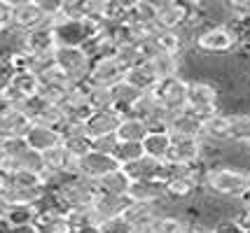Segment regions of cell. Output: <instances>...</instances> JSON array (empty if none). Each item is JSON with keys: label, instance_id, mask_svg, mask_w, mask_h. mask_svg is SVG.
I'll use <instances>...</instances> for the list:
<instances>
[{"label": "cell", "instance_id": "1", "mask_svg": "<svg viewBox=\"0 0 250 233\" xmlns=\"http://www.w3.org/2000/svg\"><path fill=\"white\" fill-rule=\"evenodd\" d=\"M204 187L213 196L241 200L250 189V173L229 166H210V170L206 173V179H204Z\"/></svg>", "mask_w": 250, "mask_h": 233}, {"label": "cell", "instance_id": "2", "mask_svg": "<svg viewBox=\"0 0 250 233\" xmlns=\"http://www.w3.org/2000/svg\"><path fill=\"white\" fill-rule=\"evenodd\" d=\"M101 23L103 21H84V19L56 17L54 21L49 23V28H52L56 47H80L82 49L94 35H98Z\"/></svg>", "mask_w": 250, "mask_h": 233}, {"label": "cell", "instance_id": "3", "mask_svg": "<svg viewBox=\"0 0 250 233\" xmlns=\"http://www.w3.org/2000/svg\"><path fill=\"white\" fill-rule=\"evenodd\" d=\"M56 196L65 212H82L91 208V203L96 198V187H94V182L75 175L56 191Z\"/></svg>", "mask_w": 250, "mask_h": 233}, {"label": "cell", "instance_id": "4", "mask_svg": "<svg viewBox=\"0 0 250 233\" xmlns=\"http://www.w3.org/2000/svg\"><path fill=\"white\" fill-rule=\"evenodd\" d=\"M152 96L157 98L159 108L166 114H180V112L187 110V79L185 77L162 79L152 89Z\"/></svg>", "mask_w": 250, "mask_h": 233}, {"label": "cell", "instance_id": "5", "mask_svg": "<svg viewBox=\"0 0 250 233\" xmlns=\"http://www.w3.org/2000/svg\"><path fill=\"white\" fill-rule=\"evenodd\" d=\"M54 66L63 72L73 84L84 82L91 68V58L80 47H56L54 49Z\"/></svg>", "mask_w": 250, "mask_h": 233}, {"label": "cell", "instance_id": "6", "mask_svg": "<svg viewBox=\"0 0 250 233\" xmlns=\"http://www.w3.org/2000/svg\"><path fill=\"white\" fill-rule=\"evenodd\" d=\"M194 47L204 54H229L239 47L236 35L229 31V26H210L206 31L194 35Z\"/></svg>", "mask_w": 250, "mask_h": 233}, {"label": "cell", "instance_id": "7", "mask_svg": "<svg viewBox=\"0 0 250 233\" xmlns=\"http://www.w3.org/2000/svg\"><path fill=\"white\" fill-rule=\"evenodd\" d=\"M44 26H49V21L44 19L38 0H23V2L12 0V31L14 33L26 35L31 31L44 28Z\"/></svg>", "mask_w": 250, "mask_h": 233}, {"label": "cell", "instance_id": "8", "mask_svg": "<svg viewBox=\"0 0 250 233\" xmlns=\"http://www.w3.org/2000/svg\"><path fill=\"white\" fill-rule=\"evenodd\" d=\"M126 70L115 56H105V58H96L91 61L87 75V84L89 87H101V89H112L115 84L124 82Z\"/></svg>", "mask_w": 250, "mask_h": 233}, {"label": "cell", "instance_id": "9", "mask_svg": "<svg viewBox=\"0 0 250 233\" xmlns=\"http://www.w3.org/2000/svg\"><path fill=\"white\" fill-rule=\"evenodd\" d=\"M201 159V140L185 138V135H171V147L164 156V163L173 166H192Z\"/></svg>", "mask_w": 250, "mask_h": 233}, {"label": "cell", "instance_id": "10", "mask_svg": "<svg viewBox=\"0 0 250 233\" xmlns=\"http://www.w3.org/2000/svg\"><path fill=\"white\" fill-rule=\"evenodd\" d=\"M120 168L122 166L115 161L112 154H101V152H94V149H91L87 156H82V159L77 161V175L89 179V182H96V179L105 178V175L120 170Z\"/></svg>", "mask_w": 250, "mask_h": 233}, {"label": "cell", "instance_id": "11", "mask_svg": "<svg viewBox=\"0 0 250 233\" xmlns=\"http://www.w3.org/2000/svg\"><path fill=\"white\" fill-rule=\"evenodd\" d=\"M189 14V2H178V0H166L157 2V17L154 26L162 31H180Z\"/></svg>", "mask_w": 250, "mask_h": 233}, {"label": "cell", "instance_id": "12", "mask_svg": "<svg viewBox=\"0 0 250 233\" xmlns=\"http://www.w3.org/2000/svg\"><path fill=\"white\" fill-rule=\"evenodd\" d=\"M120 122H122V114L115 108L112 110H96V112H91V117L84 122V133H87L89 140L115 135Z\"/></svg>", "mask_w": 250, "mask_h": 233}, {"label": "cell", "instance_id": "13", "mask_svg": "<svg viewBox=\"0 0 250 233\" xmlns=\"http://www.w3.org/2000/svg\"><path fill=\"white\" fill-rule=\"evenodd\" d=\"M131 205V200L126 196H108V194H96V198L91 203V217H94V222L103 224L105 219H112V217H120L126 212V208Z\"/></svg>", "mask_w": 250, "mask_h": 233}, {"label": "cell", "instance_id": "14", "mask_svg": "<svg viewBox=\"0 0 250 233\" xmlns=\"http://www.w3.org/2000/svg\"><path fill=\"white\" fill-rule=\"evenodd\" d=\"M23 143L31 152L42 154V152H49V149L61 144V133L49 128V126H42V124H31L28 131L23 133Z\"/></svg>", "mask_w": 250, "mask_h": 233}, {"label": "cell", "instance_id": "15", "mask_svg": "<svg viewBox=\"0 0 250 233\" xmlns=\"http://www.w3.org/2000/svg\"><path fill=\"white\" fill-rule=\"evenodd\" d=\"M28 126H31V119L19 108H2L0 110V140L23 138Z\"/></svg>", "mask_w": 250, "mask_h": 233}, {"label": "cell", "instance_id": "16", "mask_svg": "<svg viewBox=\"0 0 250 233\" xmlns=\"http://www.w3.org/2000/svg\"><path fill=\"white\" fill-rule=\"evenodd\" d=\"M199 140L210 143V144H220V143L231 140L227 112H218V114H213V117L204 119V122H201V135H199Z\"/></svg>", "mask_w": 250, "mask_h": 233}, {"label": "cell", "instance_id": "17", "mask_svg": "<svg viewBox=\"0 0 250 233\" xmlns=\"http://www.w3.org/2000/svg\"><path fill=\"white\" fill-rule=\"evenodd\" d=\"M126 198L131 203H159V200H168L164 194V182L157 179H141V182H131Z\"/></svg>", "mask_w": 250, "mask_h": 233}, {"label": "cell", "instance_id": "18", "mask_svg": "<svg viewBox=\"0 0 250 233\" xmlns=\"http://www.w3.org/2000/svg\"><path fill=\"white\" fill-rule=\"evenodd\" d=\"M131 182H141V179H157L164 182V161H154L150 156H141L138 161H133L129 166L122 168Z\"/></svg>", "mask_w": 250, "mask_h": 233}, {"label": "cell", "instance_id": "19", "mask_svg": "<svg viewBox=\"0 0 250 233\" xmlns=\"http://www.w3.org/2000/svg\"><path fill=\"white\" fill-rule=\"evenodd\" d=\"M44 189H23V187H12L5 182V187L0 191V203L5 208H17V205H35L42 198Z\"/></svg>", "mask_w": 250, "mask_h": 233}, {"label": "cell", "instance_id": "20", "mask_svg": "<svg viewBox=\"0 0 250 233\" xmlns=\"http://www.w3.org/2000/svg\"><path fill=\"white\" fill-rule=\"evenodd\" d=\"M124 82L131 84L136 91H141V93H150V91L159 84V79L154 77L152 68H150L147 61H143V63H138V66L129 68L126 75H124Z\"/></svg>", "mask_w": 250, "mask_h": 233}, {"label": "cell", "instance_id": "21", "mask_svg": "<svg viewBox=\"0 0 250 233\" xmlns=\"http://www.w3.org/2000/svg\"><path fill=\"white\" fill-rule=\"evenodd\" d=\"M154 17H157V2H150V0H136V2H129L126 21L124 23L141 26V28H152Z\"/></svg>", "mask_w": 250, "mask_h": 233}, {"label": "cell", "instance_id": "22", "mask_svg": "<svg viewBox=\"0 0 250 233\" xmlns=\"http://www.w3.org/2000/svg\"><path fill=\"white\" fill-rule=\"evenodd\" d=\"M154 77L159 79H171V77H180V70H183V58L173 54H154L150 61Z\"/></svg>", "mask_w": 250, "mask_h": 233}, {"label": "cell", "instance_id": "23", "mask_svg": "<svg viewBox=\"0 0 250 233\" xmlns=\"http://www.w3.org/2000/svg\"><path fill=\"white\" fill-rule=\"evenodd\" d=\"M168 133L185 135V138H199L201 135V122L189 110L180 112V114H171L168 117Z\"/></svg>", "mask_w": 250, "mask_h": 233}, {"label": "cell", "instance_id": "24", "mask_svg": "<svg viewBox=\"0 0 250 233\" xmlns=\"http://www.w3.org/2000/svg\"><path fill=\"white\" fill-rule=\"evenodd\" d=\"M143 154L154 159V161H164V156L171 147V133L168 131H147V135L143 138Z\"/></svg>", "mask_w": 250, "mask_h": 233}, {"label": "cell", "instance_id": "25", "mask_svg": "<svg viewBox=\"0 0 250 233\" xmlns=\"http://www.w3.org/2000/svg\"><path fill=\"white\" fill-rule=\"evenodd\" d=\"M94 187H96V194H108V196H126V191L131 187V179L129 175L124 173V170H115V173H110L105 178H101L94 182Z\"/></svg>", "mask_w": 250, "mask_h": 233}, {"label": "cell", "instance_id": "26", "mask_svg": "<svg viewBox=\"0 0 250 233\" xmlns=\"http://www.w3.org/2000/svg\"><path fill=\"white\" fill-rule=\"evenodd\" d=\"M145 135H147V124L138 117H122L120 126L115 131L117 143H143Z\"/></svg>", "mask_w": 250, "mask_h": 233}, {"label": "cell", "instance_id": "27", "mask_svg": "<svg viewBox=\"0 0 250 233\" xmlns=\"http://www.w3.org/2000/svg\"><path fill=\"white\" fill-rule=\"evenodd\" d=\"M5 82L14 87V89L21 93L23 98H31L38 93V75L31 70H17V72H7Z\"/></svg>", "mask_w": 250, "mask_h": 233}, {"label": "cell", "instance_id": "28", "mask_svg": "<svg viewBox=\"0 0 250 233\" xmlns=\"http://www.w3.org/2000/svg\"><path fill=\"white\" fill-rule=\"evenodd\" d=\"M110 91H112V100H115V110L120 112L122 117H126L131 110V105L141 98V91H136L131 84H126V82L115 84Z\"/></svg>", "mask_w": 250, "mask_h": 233}, {"label": "cell", "instance_id": "29", "mask_svg": "<svg viewBox=\"0 0 250 233\" xmlns=\"http://www.w3.org/2000/svg\"><path fill=\"white\" fill-rule=\"evenodd\" d=\"M196 189L199 187L192 178H173L164 182V194L168 200H185L189 196H194Z\"/></svg>", "mask_w": 250, "mask_h": 233}, {"label": "cell", "instance_id": "30", "mask_svg": "<svg viewBox=\"0 0 250 233\" xmlns=\"http://www.w3.org/2000/svg\"><path fill=\"white\" fill-rule=\"evenodd\" d=\"M229 133L234 143H250V112H227Z\"/></svg>", "mask_w": 250, "mask_h": 233}, {"label": "cell", "instance_id": "31", "mask_svg": "<svg viewBox=\"0 0 250 233\" xmlns=\"http://www.w3.org/2000/svg\"><path fill=\"white\" fill-rule=\"evenodd\" d=\"M61 147H63L73 159L80 161L82 156H87L89 152H91V140L87 138V133H68L61 138Z\"/></svg>", "mask_w": 250, "mask_h": 233}, {"label": "cell", "instance_id": "32", "mask_svg": "<svg viewBox=\"0 0 250 233\" xmlns=\"http://www.w3.org/2000/svg\"><path fill=\"white\" fill-rule=\"evenodd\" d=\"M2 219L10 224L12 229H17V226H28V224H33V219H35V210H33L31 205L5 208V215H2Z\"/></svg>", "mask_w": 250, "mask_h": 233}, {"label": "cell", "instance_id": "33", "mask_svg": "<svg viewBox=\"0 0 250 233\" xmlns=\"http://www.w3.org/2000/svg\"><path fill=\"white\" fill-rule=\"evenodd\" d=\"M189 226H192V222H187L183 217H175V215H162L152 224V229L157 233H187Z\"/></svg>", "mask_w": 250, "mask_h": 233}, {"label": "cell", "instance_id": "34", "mask_svg": "<svg viewBox=\"0 0 250 233\" xmlns=\"http://www.w3.org/2000/svg\"><path fill=\"white\" fill-rule=\"evenodd\" d=\"M112 156H115V161L124 168V166H129V163H133V161H138V159L145 154H143L141 143H117Z\"/></svg>", "mask_w": 250, "mask_h": 233}, {"label": "cell", "instance_id": "35", "mask_svg": "<svg viewBox=\"0 0 250 233\" xmlns=\"http://www.w3.org/2000/svg\"><path fill=\"white\" fill-rule=\"evenodd\" d=\"M5 182H7V184H12V187L42 189V175H40V173H33V170H26V168L17 170V173H14V175H10Z\"/></svg>", "mask_w": 250, "mask_h": 233}, {"label": "cell", "instance_id": "36", "mask_svg": "<svg viewBox=\"0 0 250 233\" xmlns=\"http://www.w3.org/2000/svg\"><path fill=\"white\" fill-rule=\"evenodd\" d=\"M89 108L96 110H112L115 108V100H112V91L110 89H101V87H89L87 93Z\"/></svg>", "mask_w": 250, "mask_h": 233}, {"label": "cell", "instance_id": "37", "mask_svg": "<svg viewBox=\"0 0 250 233\" xmlns=\"http://www.w3.org/2000/svg\"><path fill=\"white\" fill-rule=\"evenodd\" d=\"M98 233H138V231L124 215H120V217H112V219H105L103 224H98Z\"/></svg>", "mask_w": 250, "mask_h": 233}, {"label": "cell", "instance_id": "38", "mask_svg": "<svg viewBox=\"0 0 250 233\" xmlns=\"http://www.w3.org/2000/svg\"><path fill=\"white\" fill-rule=\"evenodd\" d=\"M12 33V0H0V35Z\"/></svg>", "mask_w": 250, "mask_h": 233}, {"label": "cell", "instance_id": "39", "mask_svg": "<svg viewBox=\"0 0 250 233\" xmlns=\"http://www.w3.org/2000/svg\"><path fill=\"white\" fill-rule=\"evenodd\" d=\"M115 147H117V138H115V135H105V138L91 140V149H94V152H101V154H112Z\"/></svg>", "mask_w": 250, "mask_h": 233}, {"label": "cell", "instance_id": "40", "mask_svg": "<svg viewBox=\"0 0 250 233\" xmlns=\"http://www.w3.org/2000/svg\"><path fill=\"white\" fill-rule=\"evenodd\" d=\"M10 233H38L35 231V226L28 224V226H17V229H10Z\"/></svg>", "mask_w": 250, "mask_h": 233}, {"label": "cell", "instance_id": "41", "mask_svg": "<svg viewBox=\"0 0 250 233\" xmlns=\"http://www.w3.org/2000/svg\"><path fill=\"white\" fill-rule=\"evenodd\" d=\"M10 229H12L10 224L5 222V219H0V233H10Z\"/></svg>", "mask_w": 250, "mask_h": 233}, {"label": "cell", "instance_id": "42", "mask_svg": "<svg viewBox=\"0 0 250 233\" xmlns=\"http://www.w3.org/2000/svg\"><path fill=\"white\" fill-rule=\"evenodd\" d=\"M138 233H157V231H154L152 226H147V229H143V231H138Z\"/></svg>", "mask_w": 250, "mask_h": 233}, {"label": "cell", "instance_id": "43", "mask_svg": "<svg viewBox=\"0 0 250 233\" xmlns=\"http://www.w3.org/2000/svg\"><path fill=\"white\" fill-rule=\"evenodd\" d=\"M2 215H5V205L0 203V219H2Z\"/></svg>", "mask_w": 250, "mask_h": 233}, {"label": "cell", "instance_id": "44", "mask_svg": "<svg viewBox=\"0 0 250 233\" xmlns=\"http://www.w3.org/2000/svg\"><path fill=\"white\" fill-rule=\"evenodd\" d=\"M2 187H5V179L0 178V191H2Z\"/></svg>", "mask_w": 250, "mask_h": 233}]
</instances>
